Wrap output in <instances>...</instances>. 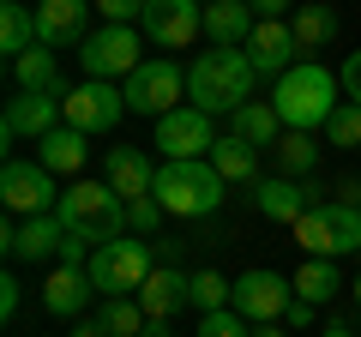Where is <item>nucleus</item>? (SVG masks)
<instances>
[{
    "label": "nucleus",
    "mask_w": 361,
    "mask_h": 337,
    "mask_svg": "<svg viewBox=\"0 0 361 337\" xmlns=\"http://www.w3.org/2000/svg\"><path fill=\"white\" fill-rule=\"evenodd\" d=\"M253 61L247 49H205L187 66V103L205 109V115H235V109L253 103Z\"/></svg>",
    "instance_id": "1"
},
{
    "label": "nucleus",
    "mask_w": 361,
    "mask_h": 337,
    "mask_svg": "<svg viewBox=\"0 0 361 337\" xmlns=\"http://www.w3.org/2000/svg\"><path fill=\"white\" fill-rule=\"evenodd\" d=\"M337 91H343V78H337V73H325L319 61H301V66H289V73L277 78L271 109H277V121H283V127L313 133V127H325V121H331L337 103H343Z\"/></svg>",
    "instance_id": "2"
},
{
    "label": "nucleus",
    "mask_w": 361,
    "mask_h": 337,
    "mask_svg": "<svg viewBox=\"0 0 361 337\" xmlns=\"http://www.w3.org/2000/svg\"><path fill=\"white\" fill-rule=\"evenodd\" d=\"M157 205L169 211V217L193 223V217H211V211L223 205V193H229V181H223L217 168H211V157H193V163H163L157 168Z\"/></svg>",
    "instance_id": "3"
},
{
    "label": "nucleus",
    "mask_w": 361,
    "mask_h": 337,
    "mask_svg": "<svg viewBox=\"0 0 361 337\" xmlns=\"http://www.w3.org/2000/svg\"><path fill=\"white\" fill-rule=\"evenodd\" d=\"M54 217H61L73 235H90L97 247L133 235V229H127V199H121L109 181H73V187H61Z\"/></svg>",
    "instance_id": "4"
},
{
    "label": "nucleus",
    "mask_w": 361,
    "mask_h": 337,
    "mask_svg": "<svg viewBox=\"0 0 361 337\" xmlns=\"http://www.w3.org/2000/svg\"><path fill=\"white\" fill-rule=\"evenodd\" d=\"M151 271H157V247L133 241V235L103 241L97 253H90V283H97V295H139V283Z\"/></svg>",
    "instance_id": "5"
},
{
    "label": "nucleus",
    "mask_w": 361,
    "mask_h": 337,
    "mask_svg": "<svg viewBox=\"0 0 361 337\" xmlns=\"http://www.w3.org/2000/svg\"><path fill=\"white\" fill-rule=\"evenodd\" d=\"M295 241H301L307 259H343V253H355V247H361V211L325 199V205H313L307 217L295 223Z\"/></svg>",
    "instance_id": "6"
},
{
    "label": "nucleus",
    "mask_w": 361,
    "mask_h": 337,
    "mask_svg": "<svg viewBox=\"0 0 361 337\" xmlns=\"http://www.w3.org/2000/svg\"><path fill=\"white\" fill-rule=\"evenodd\" d=\"M0 199H6V211H13V217H49V211L61 205L54 168L25 163V157H6V168H0Z\"/></svg>",
    "instance_id": "7"
},
{
    "label": "nucleus",
    "mask_w": 361,
    "mask_h": 337,
    "mask_svg": "<svg viewBox=\"0 0 361 337\" xmlns=\"http://www.w3.org/2000/svg\"><path fill=\"white\" fill-rule=\"evenodd\" d=\"M78 66H85V78H133L139 73V30L133 25H103V30H90L85 49H78Z\"/></svg>",
    "instance_id": "8"
},
{
    "label": "nucleus",
    "mask_w": 361,
    "mask_h": 337,
    "mask_svg": "<svg viewBox=\"0 0 361 337\" xmlns=\"http://www.w3.org/2000/svg\"><path fill=\"white\" fill-rule=\"evenodd\" d=\"M61 115L78 133H115L121 115H127V91H115L109 78H78L73 91L61 97Z\"/></svg>",
    "instance_id": "9"
},
{
    "label": "nucleus",
    "mask_w": 361,
    "mask_h": 337,
    "mask_svg": "<svg viewBox=\"0 0 361 337\" xmlns=\"http://www.w3.org/2000/svg\"><path fill=\"white\" fill-rule=\"evenodd\" d=\"M121 91H127V109H133V115L163 121L169 109H180V91H187V78H180V66H175V61H145L139 73L121 85Z\"/></svg>",
    "instance_id": "10"
},
{
    "label": "nucleus",
    "mask_w": 361,
    "mask_h": 337,
    "mask_svg": "<svg viewBox=\"0 0 361 337\" xmlns=\"http://www.w3.org/2000/svg\"><path fill=\"white\" fill-rule=\"evenodd\" d=\"M289 301H295V283H289V277H277V271H241V277H235V301H229V307L241 313V319H253V325H283Z\"/></svg>",
    "instance_id": "11"
},
{
    "label": "nucleus",
    "mask_w": 361,
    "mask_h": 337,
    "mask_svg": "<svg viewBox=\"0 0 361 337\" xmlns=\"http://www.w3.org/2000/svg\"><path fill=\"white\" fill-rule=\"evenodd\" d=\"M211 145H217V133H211V115L205 109H169L163 121H157V151H163V163H193V157H211Z\"/></svg>",
    "instance_id": "12"
},
{
    "label": "nucleus",
    "mask_w": 361,
    "mask_h": 337,
    "mask_svg": "<svg viewBox=\"0 0 361 337\" xmlns=\"http://www.w3.org/2000/svg\"><path fill=\"white\" fill-rule=\"evenodd\" d=\"M139 30L157 49H187L193 37H205V0H145Z\"/></svg>",
    "instance_id": "13"
},
{
    "label": "nucleus",
    "mask_w": 361,
    "mask_h": 337,
    "mask_svg": "<svg viewBox=\"0 0 361 337\" xmlns=\"http://www.w3.org/2000/svg\"><path fill=\"white\" fill-rule=\"evenodd\" d=\"M61 241H66V223L54 217H6L0 223V247H6V259L25 265V259H61Z\"/></svg>",
    "instance_id": "14"
},
{
    "label": "nucleus",
    "mask_w": 361,
    "mask_h": 337,
    "mask_svg": "<svg viewBox=\"0 0 361 337\" xmlns=\"http://www.w3.org/2000/svg\"><path fill=\"white\" fill-rule=\"evenodd\" d=\"M247 61L259 78H283L289 66H301V42L289 30V18H259L253 37H247Z\"/></svg>",
    "instance_id": "15"
},
{
    "label": "nucleus",
    "mask_w": 361,
    "mask_h": 337,
    "mask_svg": "<svg viewBox=\"0 0 361 337\" xmlns=\"http://www.w3.org/2000/svg\"><path fill=\"white\" fill-rule=\"evenodd\" d=\"M253 205L265 211L271 223H289V229H295L313 205H325V187L295 181V175H265V181H259V193H253Z\"/></svg>",
    "instance_id": "16"
},
{
    "label": "nucleus",
    "mask_w": 361,
    "mask_h": 337,
    "mask_svg": "<svg viewBox=\"0 0 361 337\" xmlns=\"http://www.w3.org/2000/svg\"><path fill=\"white\" fill-rule=\"evenodd\" d=\"M61 121H66V115H61V97L13 91V97H6V121H0V133H6V145H18V139H49Z\"/></svg>",
    "instance_id": "17"
},
{
    "label": "nucleus",
    "mask_w": 361,
    "mask_h": 337,
    "mask_svg": "<svg viewBox=\"0 0 361 337\" xmlns=\"http://www.w3.org/2000/svg\"><path fill=\"white\" fill-rule=\"evenodd\" d=\"M97 0H42L37 6V42L42 49H85V13Z\"/></svg>",
    "instance_id": "18"
},
{
    "label": "nucleus",
    "mask_w": 361,
    "mask_h": 337,
    "mask_svg": "<svg viewBox=\"0 0 361 337\" xmlns=\"http://www.w3.org/2000/svg\"><path fill=\"white\" fill-rule=\"evenodd\" d=\"M187 301H193V277H180V265H157L139 283V307L151 313V319H169V313H180Z\"/></svg>",
    "instance_id": "19"
},
{
    "label": "nucleus",
    "mask_w": 361,
    "mask_h": 337,
    "mask_svg": "<svg viewBox=\"0 0 361 337\" xmlns=\"http://www.w3.org/2000/svg\"><path fill=\"white\" fill-rule=\"evenodd\" d=\"M103 181L115 187L121 199H145L157 187V168H151V157L145 151H133V145H115V151L103 157Z\"/></svg>",
    "instance_id": "20"
},
{
    "label": "nucleus",
    "mask_w": 361,
    "mask_h": 337,
    "mask_svg": "<svg viewBox=\"0 0 361 337\" xmlns=\"http://www.w3.org/2000/svg\"><path fill=\"white\" fill-rule=\"evenodd\" d=\"M90 295H97V283H90V271H78V265H61V271H49V283H42V307L61 313V319H85Z\"/></svg>",
    "instance_id": "21"
},
{
    "label": "nucleus",
    "mask_w": 361,
    "mask_h": 337,
    "mask_svg": "<svg viewBox=\"0 0 361 337\" xmlns=\"http://www.w3.org/2000/svg\"><path fill=\"white\" fill-rule=\"evenodd\" d=\"M253 6L247 0H205V37L217 42V49H247V37H253Z\"/></svg>",
    "instance_id": "22"
},
{
    "label": "nucleus",
    "mask_w": 361,
    "mask_h": 337,
    "mask_svg": "<svg viewBox=\"0 0 361 337\" xmlns=\"http://www.w3.org/2000/svg\"><path fill=\"white\" fill-rule=\"evenodd\" d=\"M90 133H78V127H54L49 139H37V163L42 168H54V175H85V151H90Z\"/></svg>",
    "instance_id": "23"
},
{
    "label": "nucleus",
    "mask_w": 361,
    "mask_h": 337,
    "mask_svg": "<svg viewBox=\"0 0 361 337\" xmlns=\"http://www.w3.org/2000/svg\"><path fill=\"white\" fill-rule=\"evenodd\" d=\"M13 91H42V97H66L73 85H61V66H54V49H30L13 61Z\"/></svg>",
    "instance_id": "24"
},
{
    "label": "nucleus",
    "mask_w": 361,
    "mask_h": 337,
    "mask_svg": "<svg viewBox=\"0 0 361 337\" xmlns=\"http://www.w3.org/2000/svg\"><path fill=\"white\" fill-rule=\"evenodd\" d=\"M229 133L241 145H253V151H277V139H283V121H277V109L271 103H247L229 115Z\"/></svg>",
    "instance_id": "25"
},
{
    "label": "nucleus",
    "mask_w": 361,
    "mask_h": 337,
    "mask_svg": "<svg viewBox=\"0 0 361 337\" xmlns=\"http://www.w3.org/2000/svg\"><path fill=\"white\" fill-rule=\"evenodd\" d=\"M289 30H295V42H301V54H313V49H325V42L337 37V13H331V0H301L295 13H289Z\"/></svg>",
    "instance_id": "26"
},
{
    "label": "nucleus",
    "mask_w": 361,
    "mask_h": 337,
    "mask_svg": "<svg viewBox=\"0 0 361 337\" xmlns=\"http://www.w3.org/2000/svg\"><path fill=\"white\" fill-rule=\"evenodd\" d=\"M211 168H217L229 187H259V151H253V145H241L235 133L211 145Z\"/></svg>",
    "instance_id": "27"
},
{
    "label": "nucleus",
    "mask_w": 361,
    "mask_h": 337,
    "mask_svg": "<svg viewBox=\"0 0 361 337\" xmlns=\"http://www.w3.org/2000/svg\"><path fill=\"white\" fill-rule=\"evenodd\" d=\"M0 49H6V61L37 49V13H30L25 0H6L0 6Z\"/></svg>",
    "instance_id": "28"
},
{
    "label": "nucleus",
    "mask_w": 361,
    "mask_h": 337,
    "mask_svg": "<svg viewBox=\"0 0 361 337\" xmlns=\"http://www.w3.org/2000/svg\"><path fill=\"white\" fill-rule=\"evenodd\" d=\"M289 283H295L301 301H313V307H319V301H331L337 289H343V277H337V259H307Z\"/></svg>",
    "instance_id": "29"
},
{
    "label": "nucleus",
    "mask_w": 361,
    "mask_h": 337,
    "mask_svg": "<svg viewBox=\"0 0 361 337\" xmlns=\"http://www.w3.org/2000/svg\"><path fill=\"white\" fill-rule=\"evenodd\" d=\"M319 163V139L313 133H295V127H283V139H277V175H307V168Z\"/></svg>",
    "instance_id": "30"
},
{
    "label": "nucleus",
    "mask_w": 361,
    "mask_h": 337,
    "mask_svg": "<svg viewBox=\"0 0 361 337\" xmlns=\"http://www.w3.org/2000/svg\"><path fill=\"white\" fill-rule=\"evenodd\" d=\"M97 319L109 325V337H145V325H151V313L139 307V295H109Z\"/></svg>",
    "instance_id": "31"
},
{
    "label": "nucleus",
    "mask_w": 361,
    "mask_h": 337,
    "mask_svg": "<svg viewBox=\"0 0 361 337\" xmlns=\"http://www.w3.org/2000/svg\"><path fill=\"white\" fill-rule=\"evenodd\" d=\"M235 301V283L223 271H193V307L199 313H217V307H229Z\"/></svg>",
    "instance_id": "32"
},
{
    "label": "nucleus",
    "mask_w": 361,
    "mask_h": 337,
    "mask_svg": "<svg viewBox=\"0 0 361 337\" xmlns=\"http://www.w3.org/2000/svg\"><path fill=\"white\" fill-rule=\"evenodd\" d=\"M325 139L343 145V151H361V109L355 103H337L331 121H325Z\"/></svg>",
    "instance_id": "33"
},
{
    "label": "nucleus",
    "mask_w": 361,
    "mask_h": 337,
    "mask_svg": "<svg viewBox=\"0 0 361 337\" xmlns=\"http://www.w3.org/2000/svg\"><path fill=\"white\" fill-rule=\"evenodd\" d=\"M199 337H253V331L235 307H217V313H199Z\"/></svg>",
    "instance_id": "34"
},
{
    "label": "nucleus",
    "mask_w": 361,
    "mask_h": 337,
    "mask_svg": "<svg viewBox=\"0 0 361 337\" xmlns=\"http://www.w3.org/2000/svg\"><path fill=\"white\" fill-rule=\"evenodd\" d=\"M169 211L157 205V193H145V199H127V229H139V235H151L157 223H163Z\"/></svg>",
    "instance_id": "35"
},
{
    "label": "nucleus",
    "mask_w": 361,
    "mask_h": 337,
    "mask_svg": "<svg viewBox=\"0 0 361 337\" xmlns=\"http://www.w3.org/2000/svg\"><path fill=\"white\" fill-rule=\"evenodd\" d=\"M90 253H97V241L66 229V241H61V265H78V271H90Z\"/></svg>",
    "instance_id": "36"
},
{
    "label": "nucleus",
    "mask_w": 361,
    "mask_h": 337,
    "mask_svg": "<svg viewBox=\"0 0 361 337\" xmlns=\"http://www.w3.org/2000/svg\"><path fill=\"white\" fill-rule=\"evenodd\" d=\"M97 13H103L109 25H139V18H145V0H97Z\"/></svg>",
    "instance_id": "37"
},
{
    "label": "nucleus",
    "mask_w": 361,
    "mask_h": 337,
    "mask_svg": "<svg viewBox=\"0 0 361 337\" xmlns=\"http://www.w3.org/2000/svg\"><path fill=\"white\" fill-rule=\"evenodd\" d=\"M337 78H343V103H355V109H361V49L343 61V73H337Z\"/></svg>",
    "instance_id": "38"
},
{
    "label": "nucleus",
    "mask_w": 361,
    "mask_h": 337,
    "mask_svg": "<svg viewBox=\"0 0 361 337\" xmlns=\"http://www.w3.org/2000/svg\"><path fill=\"white\" fill-rule=\"evenodd\" d=\"M247 6H253V18H289L301 0H247Z\"/></svg>",
    "instance_id": "39"
},
{
    "label": "nucleus",
    "mask_w": 361,
    "mask_h": 337,
    "mask_svg": "<svg viewBox=\"0 0 361 337\" xmlns=\"http://www.w3.org/2000/svg\"><path fill=\"white\" fill-rule=\"evenodd\" d=\"M331 193H337V205H349V211H361V175H343V181H337Z\"/></svg>",
    "instance_id": "40"
},
{
    "label": "nucleus",
    "mask_w": 361,
    "mask_h": 337,
    "mask_svg": "<svg viewBox=\"0 0 361 337\" xmlns=\"http://www.w3.org/2000/svg\"><path fill=\"white\" fill-rule=\"evenodd\" d=\"M283 325H289V331H301V325H313V301H289V313H283Z\"/></svg>",
    "instance_id": "41"
},
{
    "label": "nucleus",
    "mask_w": 361,
    "mask_h": 337,
    "mask_svg": "<svg viewBox=\"0 0 361 337\" xmlns=\"http://www.w3.org/2000/svg\"><path fill=\"white\" fill-rule=\"evenodd\" d=\"M18 313V277H0V319Z\"/></svg>",
    "instance_id": "42"
},
{
    "label": "nucleus",
    "mask_w": 361,
    "mask_h": 337,
    "mask_svg": "<svg viewBox=\"0 0 361 337\" xmlns=\"http://www.w3.org/2000/svg\"><path fill=\"white\" fill-rule=\"evenodd\" d=\"M73 337H109V325H103V319H78Z\"/></svg>",
    "instance_id": "43"
},
{
    "label": "nucleus",
    "mask_w": 361,
    "mask_h": 337,
    "mask_svg": "<svg viewBox=\"0 0 361 337\" xmlns=\"http://www.w3.org/2000/svg\"><path fill=\"white\" fill-rule=\"evenodd\" d=\"M145 337H169V319H151V325H145Z\"/></svg>",
    "instance_id": "44"
},
{
    "label": "nucleus",
    "mask_w": 361,
    "mask_h": 337,
    "mask_svg": "<svg viewBox=\"0 0 361 337\" xmlns=\"http://www.w3.org/2000/svg\"><path fill=\"white\" fill-rule=\"evenodd\" d=\"M319 337H355V331H349V325H325Z\"/></svg>",
    "instance_id": "45"
},
{
    "label": "nucleus",
    "mask_w": 361,
    "mask_h": 337,
    "mask_svg": "<svg viewBox=\"0 0 361 337\" xmlns=\"http://www.w3.org/2000/svg\"><path fill=\"white\" fill-rule=\"evenodd\" d=\"M253 337H283V331H277V325H259V331Z\"/></svg>",
    "instance_id": "46"
},
{
    "label": "nucleus",
    "mask_w": 361,
    "mask_h": 337,
    "mask_svg": "<svg viewBox=\"0 0 361 337\" xmlns=\"http://www.w3.org/2000/svg\"><path fill=\"white\" fill-rule=\"evenodd\" d=\"M355 301H361V277H355Z\"/></svg>",
    "instance_id": "47"
},
{
    "label": "nucleus",
    "mask_w": 361,
    "mask_h": 337,
    "mask_svg": "<svg viewBox=\"0 0 361 337\" xmlns=\"http://www.w3.org/2000/svg\"><path fill=\"white\" fill-rule=\"evenodd\" d=\"M37 6H42V0H37Z\"/></svg>",
    "instance_id": "48"
}]
</instances>
